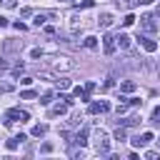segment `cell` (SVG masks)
Listing matches in <instances>:
<instances>
[{
    "label": "cell",
    "instance_id": "obj_29",
    "mask_svg": "<svg viewBox=\"0 0 160 160\" xmlns=\"http://www.w3.org/2000/svg\"><path fill=\"white\" fill-rule=\"evenodd\" d=\"M20 15H22V18H30V15H32V10H30V8H22V10H20Z\"/></svg>",
    "mask_w": 160,
    "mask_h": 160
},
{
    "label": "cell",
    "instance_id": "obj_32",
    "mask_svg": "<svg viewBox=\"0 0 160 160\" xmlns=\"http://www.w3.org/2000/svg\"><path fill=\"white\" fill-rule=\"evenodd\" d=\"M145 158H148V160H155V158H158V152H155V150H148V152H145Z\"/></svg>",
    "mask_w": 160,
    "mask_h": 160
},
{
    "label": "cell",
    "instance_id": "obj_5",
    "mask_svg": "<svg viewBox=\"0 0 160 160\" xmlns=\"http://www.w3.org/2000/svg\"><path fill=\"white\" fill-rule=\"evenodd\" d=\"M115 48H118L115 35H105V38H102V50H105V55H112V52H115Z\"/></svg>",
    "mask_w": 160,
    "mask_h": 160
},
{
    "label": "cell",
    "instance_id": "obj_12",
    "mask_svg": "<svg viewBox=\"0 0 160 160\" xmlns=\"http://www.w3.org/2000/svg\"><path fill=\"white\" fill-rule=\"evenodd\" d=\"M115 42H118V45H120L122 50H128V48H130V38H128L125 32H120V35H115Z\"/></svg>",
    "mask_w": 160,
    "mask_h": 160
},
{
    "label": "cell",
    "instance_id": "obj_27",
    "mask_svg": "<svg viewBox=\"0 0 160 160\" xmlns=\"http://www.w3.org/2000/svg\"><path fill=\"white\" fill-rule=\"evenodd\" d=\"M95 5V0H82V2H78V8H92Z\"/></svg>",
    "mask_w": 160,
    "mask_h": 160
},
{
    "label": "cell",
    "instance_id": "obj_18",
    "mask_svg": "<svg viewBox=\"0 0 160 160\" xmlns=\"http://www.w3.org/2000/svg\"><path fill=\"white\" fill-rule=\"evenodd\" d=\"M5 148H8V150H18V148H20V140H18V135H15V138H10V140L5 142Z\"/></svg>",
    "mask_w": 160,
    "mask_h": 160
},
{
    "label": "cell",
    "instance_id": "obj_34",
    "mask_svg": "<svg viewBox=\"0 0 160 160\" xmlns=\"http://www.w3.org/2000/svg\"><path fill=\"white\" fill-rule=\"evenodd\" d=\"M92 90H95V82H92V80H90V82H88V85H85V92H92Z\"/></svg>",
    "mask_w": 160,
    "mask_h": 160
},
{
    "label": "cell",
    "instance_id": "obj_35",
    "mask_svg": "<svg viewBox=\"0 0 160 160\" xmlns=\"http://www.w3.org/2000/svg\"><path fill=\"white\" fill-rule=\"evenodd\" d=\"M5 2V8H15V0H2Z\"/></svg>",
    "mask_w": 160,
    "mask_h": 160
},
{
    "label": "cell",
    "instance_id": "obj_14",
    "mask_svg": "<svg viewBox=\"0 0 160 160\" xmlns=\"http://www.w3.org/2000/svg\"><path fill=\"white\" fill-rule=\"evenodd\" d=\"M82 45H85L88 50H95V48H98V38H95V35H88V38L82 40Z\"/></svg>",
    "mask_w": 160,
    "mask_h": 160
},
{
    "label": "cell",
    "instance_id": "obj_26",
    "mask_svg": "<svg viewBox=\"0 0 160 160\" xmlns=\"http://www.w3.org/2000/svg\"><path fill=\"white\" fill-rule=\"evenodd\" d=\"M40 152H52V142H42L40 145Z\"/></svg>",
    "mask_w": 160,
    "mask_h": 160
},
{
    "label": "cell",
    "instance_id": "obj_6",
    "mask_svg": "<svg viewBox=\"0 0 160 160\" xmlns=\"http://www.w3.org/2000/svg\"><path fill=\"white\" fill-rule=\"evenodd\" d=\"M148 142H152V132H142V135H138V138L132 140V145H135V148H145Z\"/></svg>",
    "mask_w": 160,
    "mask_h": 160
},
{
    "label": "cell",
    "instance_id": "obj_37",
    "mask_svg": "<svg viewBox=\"0 0 160 160\" xmlns=\"http://www.w3.org/2000/svg\"><path fill=\"white\" fill-rule=\"evenodd\" d=\"M158 15H160V8H158Z\"/></svg>",
    "mask_w": 160,
    "mask_h": 160
},
{
    "label": "cell",
    "instance_id": "obj_20",
    "mask_svg": "<svg viewBox=\"0 0 160 160\" xmlns=\"http://www.w3.org/2000/svg\"><path fill=\"white\" fill-rule=\"evenodd\" d=\"M132 22H135V15H132V12H128V15L122 18V25L128 28V25H132Z\"/></svg>",
    "mask_w": 160,
    "mask_h": 160
},
{
    "label": "cell",
    "instance_id": "obj_24",
    "mask_svg": "<svg viewBox=\"0 0 160 160\" xmlns=\"http://www.w3.org/2000/svg\"><path fill=\"white\" fill-rule=\"evenodd\" d=\"M128 105H132V108H138V105H142V100H140V98H128Z\"/></svg>",
    "mask_w": 160,
    "mask_h": 160
},
{
    "label": "cell",
    "instance_id": "obj_28",
    "mask_svg": "<svg viewBox=\"0 0 160 160\" xmlns=\"http://www.w3.org/2000/svg\"><path fill=\"white\" fill-rule=\"evenodd\" d=\"M112 85H115V78H105V85H102V88L108 90V88H112Z\"/></svg>",
    "mask_w": 160,
    "mask_h": 160
},
{
    "label": "cell",
    "instance_id": "obj_11",
    "mask_svg": "<svg viewBox=\"0 0 160 160\" xmlns=\"http://www.w3.org/2000/svg\"><path fill=\"white\" fill-rule=\"evenodd\" d=\"M98 25H100V28H110V25H112V15H110V12H102V15L98 18Z\"/></svg>",
    "mask_w": 160,
    "mask_h": 160
},
{
    "label": "cell",
    "instance_id": "obj_2",
    "mask_svg": "<svg viewBox=\"0 0 160 160\" xmlns=\"http://www.w3.org/2000/svg\"><path fill=\"white\" fill-rule=\"evenodd\" d=\"M95 150H98V155H110V138H108V132H102V130H95Z\"/></svg>",
    "mask_w": 160,
    "mask_h": 160
},
{
    "label": "cell",
    "instance_id": "obj_36",
    "mask_svg": "<svg viewBox=\"0 0 160 160\" xmlns=\"http://www.w3.org/2000/svg\"><path fill=\"white\" fill-rule=\"evenodd\" d=\"M5 25H8V18H2V15H0V28H5Z\"/></svg>",
    "mask_w": 160,
    "mask_h": 160
},
{
    "label": "cell",
    "instance_id": "obj_7",
    "mask_svg": "<svg viewBox=\"0 0 160 160\" xmlns=\"http://www.w3.org/2000/svg\"><path fill=\"white\" fill-rule=\"evenodd\" d=\"M52 68H55V70H62V72H65V70H70V68H72V62H70L68 58H55Z\"/></svg>",
    "mask_w": 160,
    "mask_h": 160
},
{
    "label": "cell",
    "instance_id": "obj_23",
    "mask_svg": "<svg viewBox=\"0 0 160 160\" xmlns=\"http://www.w3.org/2000/svg\"><path fill=\"white\" fill-rule=\"evenodd\" d=\"M65 88H70V80H65V78L58 80V90H65Z\"/></svg>",
    "mask_w": 160,
    "mask_h": 160
},
{
    "label": "cell",
    "instance_id": "obj_15",
    "mask_svg": "<svg viewBox=\"0 0 160 160\" xmlns=\"http://www.w3.org/2000/svg\"><path fill=\"white\" fill-rule=\"evenodd\" d=\"M45 132H48V125H45V122H40V125L32 128V138H42Z\"/></svg>",
    "mask_w": 160,
    "mask_h": 160
},
{
    "label": "cell",
    "instance_id": "obj_10",
    "mask_svg": "<svg viewBox=\"0 0 160 160\" xmlns=\"http://www.w3.org/2000/svg\"><path fill=\"white\" fill-rule=\"evenodd\" d=\"M48 18H58V12H38L32 22H35V25L40 28V25H45V20H48Z\"/></svg>",
    "mask_w": 160,
    "mask_h": 160
},
{
    "label": "cell",
    "instance_id": "obj_3",
    "mask_svg": "<svg viewBox=\"0 0 160 160\" xmlns=\"http://www.w3.org/2000/svg\"><path fill=\"white\" fill-rule=\"evenodd\" d=\"M108 110H110V102H105V100H100V102H90V105H88V112H90V115L108 112Z\"/></svg>",
    "mask_w": 160,
    "mask_h": 160
},
{
    "label": "cell",
    "instance_id": "obj_22",
    "mask_svg": "<svg viewBox=\"0 0 160 160\" xmlns=\"http://www.w3.org/2000/svg\"><path fill=\"white\" fill-rule=\"evenodd\" d=\"M40 102H42V105H50V102H52V92H45V95L40 98Z\"/></svg>",
    "mask_w": 160,
    "mask_h": 160
},
{
    "label": "cell",
    "instance_id": "obj_16",
    "mask_svg": "<svg viewBox=\"0 0 160 160\" xmlns=\"http://www.w3.org/2000/svg\"><path fill=\"white\" fill-rule=\"evenodd\" d=\"M125 138H128V130H125V125H118V130H115V140H118V142H122Z\"/></svg>",
    "mask_w": 160,
    "mask_h": 160
},
{
    "label": "cell",
    "instance_id": "obj_38",
    "mask_svg": "<svg viewBox=\"0 0 160 160\" xmlns=\"http://www.w3.org/2000/svg\"><path fill=\"white\" fill-rule=\"evenodd\" d=\"M158 148H160V140H158Z\"/></svg>",
    "mask_w": 160,
    "mask_h": 160
},
{
    "label": "cell",
    "instance_id": "obj_25",
    "mask_svg": "<svg viewBox=\"0 0 160 160\" xmlns=\"http://www.w3.org/2000/svg\"><path fill=\"white\" fill-rule=\"evenodd\" d=\"M115 112H118V115H125V112H128V105H125V102H120V105L115 108Z\"/></svg>",
    "mask_w": 160,
    "mask_h": 160
},
{
    "label": "cell",
    "instance_id": "obj_1",
    "mask_svg": "<svg viewBox=\"0 0 160 160\" xmlns=\"http://www.w3.org/2000/svg\"><path fill=\"white\" fill-rule=\"evenodd\" d=\"M28 122L30 120V112H25V110H20V108H10L8 112H5V128H10L12 122Z\"/></svg>",
    "mask_w": 160,
    "mask_h": 160
},
{
    "label": "cell",
    "instance_id": "obj_33",
    "mask_svg": "<svg viewBox=\"0 0 160 160\" xmlns=\"http://www.w3.org/2000/svg\"><path fill=\"white\" fill-rule=\"evenodd\" d=\"M45 35H55V28L52 25H45Z\"/></svg>",
    "mask_w": 160,
    "mask_h": 160
},
{
    "label": "cell",
    "instance_id": "obj_19",
    "mask_svg": "<svg viewBox=\"0 0 160 160\" xmlns=\"http://www.w3.org/2000/svg\"><path fill=\"white\" fill-rule=\"evenodd\" d=\"M20 98H22V100H35V98H38V92H35V90H22V92H20Z\"/></svg>",
    "mask_w": 160,
    "mask_h": 160
},
{
    "label": "cell",
    "instance_id": "obj_31",
    "mask_svg": "<svg viewBox=\"0 0 160 160\" xmlns=\"http://www.w3.org/2000/svg\"><path fill=\"white\" fill-rule=\"evenodd\" d=\"M70 155H72V158H82L85 152H82V148H80V150H70Z\"/></svg>",
    "mask_w": 160,
    "mask_h": 160
},
{
    "label": "cell",
    "instance_id": "obj_8",
    "mask_svg": "<svg viewBox=\"0 0 160 160\" xmlns=\"http://www.w3.org/2000/svg\"><path fill=\"white\" fill-rule=\"evenodd\" d=\"M68 108H70V105L62 100V102H58V105H52V108H50V115H52V118H58V115H65V112H68Z\"/></svg>",
    "mask_w": 160,
    "mask_h": 160
},
{
    "label": "cell",
    "instance_id": "obj_4",
    "mask_svg": "<svg viewBox=\"0 0 160 160\" xmlns=\"http://www.w3.org/2000/svg\"><path fill=\"white\" fill-rule=\"evenodd\" d=\"M140 25H142V30H145V32H155V30H158V25H155V18H152V15H142V18H140Z\"/></svg>",
    "mask_w": 160,
    "mask_h": 160
},
{
    "label": "cell",
    "instance_id": "obj_30",
    "mask_svg": "<svg viewBox=\"0 0 160 160\" xmlns=\"http://www.w3.org/2000/svg\"><path fill=\"white\" fill-rule=\"evenodd\" d=\"M12 28H15V30H20V32H25V30H28V25H22V22H15Z\"/></svg>",
    "mask_w": 160,
    "mask_h": 160
},
{
    "label": "cell",
    "instance_id": "obj_9",
    "mask_svg": "<svg viewBox=\"0 0 160 160\" xmlns=\"http://www.w3.org/2000/svg\"><path fill=\"white\" fill-rule=\"evenodd\" d=\"M72 142H75V145H80V148H82V145H85V142H88V128H80V130H78V132H75V138H72Z\"/></svg>",
    "mask_w": 160,
    "mask_h": 160
},
{
    "label": "cell",
    "instance_id": "obj_17",
    "mask_svg": "<svg viewBox=\"0 0 160 160\" xmlns=\"http://www.w3.org/2000/svg\"><path fill=\"white\" fill-rule=\"evenodd\" d=\"M120 90H122V92H132V90H135V82H132V80H125V82H120Z\"/></svg>",
    "mask_w": 160,
    "mask_h": 160
},
{
    "label": "cell",
    "instance_id": "obj_21",
    "mask_svg": "<svg viewBox=\"0 0 160 160\" xmlns=\"http://www.w3.org/2000/svg\"><path fill=\"white\" fill-rule=\"evenodd\" d=\"M30 58H32V60L42 58V50H40V48H32V50H30Z\"/></svg>",
    "mask_w": 160,
    "mask_h": 160
},
{
    "label": "cell",
    "instance_id": "obj_13",
    "mask_svg": "<svg viewBox=\"0 0 160 160\" xmlns=\"http://www.w3.org/2000/svg\"><path fill=\"white\" fill-rule=\"evenodd\" d=\"M140 40H142V48H145L148 52H155V50H158V42H155V40H150V38H140Z\"/></svg>",
    "mask_w": 160,
    "mask_h": 160
}]
</instances>
